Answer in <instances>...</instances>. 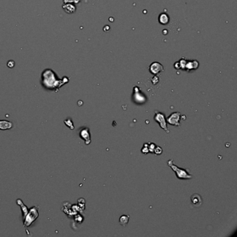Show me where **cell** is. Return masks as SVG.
<instances>
[{"label":"cell","mask_w":237,"mask_h":237,"mask_svg":"<svg viewBox=\"0 0 237 237\" xmlns=\"http://www.w3.org/2000/svg\"><path fill=\"white\" fill-rule=\"evenodd\" d=\"M156 148V145L152 142H148V149H149V152L151 153H153L154 148Z\"/></svg>","instance_id":"5bb4252c"},{"label":"cell","mask_w":237,"mask_h":237,"mask_svg":"<svg viewBox=\"0 0 237 237\" xmlns=\"http://www.w3.org/2000/svg\"><path fill=\"white\" fill-rule=\"evenodd\" d=\"M80 137H81L82 139H84L85 140V142L86 145L90 144V134L89 132V129L87 127L84 128L82 129L81 131H80L79 133Z\"/></svg>","instance_id":"8992f818"},{"label":"cell","mask_w":237,"mask_h":237,"mask_svg":"<svg viewBox=\"0 0 237 237\" xmlns=\"http://www.w3.org/2000/svg\"><path fill=\"white\" fill-rule=\"evenodd\" d=\"M39 207L38 206H32L28 212L27 216H25L24 219V224L23 225L25 228L29 227L35 220L39 218Z\"/></svg>","instance_id":"3957f363"},{"label":"cell","mask_w":237,"mask_h":237,"mask_svg":"<svg viewBox=\"0 0 237 237\" xmlns=\"http://www.w3.org/2000/svg\"><path fill=\"white\" fill-rule=\"evenodd\" d=\"M163 152V150L162 148L161 147H158V146H156V148H154V152L156 154H161Z\"/></svg>","instance_id":"2e32d148"},{"label":"cell","mask_w":237,"mask_h":237,"mask_svg":"<svg viewBox=\"0 0 237 237\" xmlns=\"http://www.w3.org/2000/svg\"><path fill=\"white\" fill-rule=\"evenodd\" d=\"M129 215H122V216L120 218L119 222L122 226L125 227L127 225L128 222H129Z\"/></svg>","instance_id":"7c38bea8"},{"label":"cell","mask_w":237,"mask_h":237,"mask_svg":"<svg viewBox=\"0 0 237 237\" xmlns=\"http://www.w3.org/2000/svg\"><path fill=\"white\" fill-rule=\"evenodd\" d=\"M13 127V123L11 122L5 120H0V129L7 130Z\"/></svg>","instance_id":"9c48e42d"},{"label":"cell","mask_w":237,"mask_h":237,"mask_svg":"<svg viewBox=\"0 0 237 237\" xmlns=\"http://www.w3.org/2000/svg\"><path fill=\"white\" fill-rule=\"evenodd\" d=\"M16 202H17L18 205L21 207L22 212H23V219L24 220L25 219V216H27L28 212H29V209H28L27 206L23 203V202L20 199H17V200H16Z\"/></svg>","instance_id":"30bf717a"},{"label":"cell","mask_w":237,"mask_h":237,"mask_svg":"<svg viewBox=\"0 0 237 237\" xmlns=\"http://www.w3.org/2000/svg\"><path fill=\"white\" fill-rule=\"evenodd\" d=\"M180 118H181V113L180 112H174L172 114H170L166 120V121L168 124L171 125L180 126Z\"/></svg>","instance_id":"5b68a950"},{"label":"cell","mask_w":237,"mask_h":237,"mask_svg":"<svg viewBox=\"0 0 237 237\" xmlns=\"http://www.w3.org/2000/svg\"><path fill=\"white\" fill-rule=\"evenodd\" d=\"M154 119L156 122H158L161 129H164L166 133H169L170 131L167 126V121H166V116L164 113H161V112L155 111V115H154Z\"/></svg>","instance_id":"277c9868"},{"label":"cell","mask_w":237,"mask_h":237,"mask_svg":"<svg viewBox=\"0 0 237 237\" xmlns=\"http://www.w3.org/2000/svg\"><path fill=\"white\" fill-rule=\"evenodd\" d=\"M163 70H164L163 65H161L160 63H157V62H154L150 66V71L152 74H154V75H156V74L159 73V72L163 71Z\"/></svg>","instance_id":"52a82bcc"},{"label":"cell","mask_w":237,"mask_h":237,"mask_svg":"<svg viewBox=\"0 0 237 237\" xmlns=\"http://www.w3.org/2000/svg\"><path fill=\"white\" fill-rule=\"evenodd\" d=\"M141 152L144 154H147L148 152H150L149 149H148V143H145L143 145V148H142V149L141 150Z\"/></svg>","instance_id":"9a60e30c"},{"label":"cell","mask_w":237,"mask_h":237,"mask_svg":"<svg viewBox=\"0 0 237 237\" xmlns=\"http://www.w3.org/2000/svg\"><path fill=\"white\" fill-rule=\"evenodd\" d=\"M81 0H63V3L64 4H77L79 3V1H81Z\"/></svg>","instance_id":"e0dca14e"},{"label":"cell","mask_w":237,"mask_h":237,"mask_svg":"<svg viewBox=\"0 0 237 237\" xmlns=\"http://www.w3.org/2000/svg\"><path fill=\"white\" fill-rule=\"evenodd\" d=\"M63 9L65 11V13H75L76 11V7L75 5H73V4H64L63 5Z\"/></svg>","instance_id":"8fae6325"},{"label":"cell","mask_w":237,"mask_h":237,"mask_svg":"<svg viewBox=\"0 0 237 237\" xmlns=\"http://www.w3.org/2000/svg\"><path fill=\"white\" fill-rule=\"evenodd\" d=\"M168 166L171 168V169L176 174V177L180 180H190L193 178V175L189 174L187 171V170L184 169V168H180L178 166H177L174 164L173 159L168 160L167 162Z\"/></svg>","instance_id":"7a4b0ae2"},{"label":"cell","mask_w":237,"mask_h":237,"mask_svg":"<svg viewBox=\"0 0 237 237\" xmlns=\"http://www.w3.org/2000/svg\"><path fill=\"white\" fill-rule=\"evenodd\" d=\"M190 201H191L193 205L196 206V207H199V206H200L202 203V200L201 196L197 193L193 194L191 197H190Z\"/></svg>","instance_id":"ba28073f"},{"label":"cell","mask_w":237,"mask_h":237,"mask_svg":"<svg viewBox=\"0 0 237 237\" xmlns=\"http://www.w3.org/2000/svg\"><path fill=\"white\" fill-rule=\"evenodd\" d=\"M66 82L68 81H63L62 79H57V76L56 75L55 72L50 69L45 70L42 75V84L45 88L48 89L53 90L59 88Z\"/></svg>","instance_id":"6da1fadb"},{"label":"cell","mask_w":237,"mask_h":237,"mask_svg":"<svg viewBox=\"0 0 237 237\" xmlns=\"http://www.w3.org/2000/svg\"><path fill=\"white\" fill-rule=\"evenodd\" d=\"M158 20L162 25H166V24L168 23L169 22V17L167 14L166 13H162L159 16V18H158Z\"/></svg>","instance_id":"4fadbf2b"}]
</instances>
